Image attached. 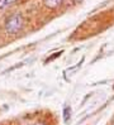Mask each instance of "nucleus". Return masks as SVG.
Returning a JSON list of instances; mask_svg holds the SVG:
<instances>
[{
    "label": "nucleus",
    "instance_id": "nucleus-3",
    "mask_svg": "<svg viewBox=\"0 0 114 125\" xmlns=\"http://www.w3.org/2000/svg\"><path fill=\"white\" fill-rule=\"evenodd\" d=\"M61 3V0H44V4L48 6V8H56Z\"/></svg>",
    "mask_w": 114,
    "mask_h": 125
},
{
    "label": "nucleus",
    "instance_id": "nucleus-2",
    "mask_svg": "<svg viewBox=\"0 0 114 125\" xmlns=\"http://www.w3.org/2000/svg\"><path fill=\"white\" fill-rule=\"evenodd\" d=\"M15 1H18V0H0V10L8 8V6H10Z\"/></svg>",
    "mask_w": 114,
    "mask_h": 125
},
{
    "label": "nucleus",
    "instance_id": "nucleus-5",
    "mask_svg": "<svg viewBox=\"0 0 114 125\" xmlns=\"http://www.w3.org/2000/svg\"><path fill=\"white\" fill-rule=\"evenodd\" d=\"M34 125H43V124H41V123H38V124H34Z\"/></svg>",
    "mask_w": 114,
    "mask_h": 125
},
{
    "label": "nucleus",
    "instance_id": "nucleus-4",
    "mask_svg": "<svg viewBox=\"0 0 114 125\" xmlns=\"http://www.w3.org/2000/svg\"><path fill=\"white\" fill-rule=\"evenodd\" d=\"M71 114V109L70 107H65V116H63V120H65V123H67L68 120H70V115Z\"/></svg>",
    "mask_w": 114,
    "mask_h": 125
},
{
    "label": "nucleus",
    "instance_id": "nucleus-1",
    "mask_svg": "<svg viewBox=\"0 0 114 125\" xmlns=\"http://www.w3.org/2000/svg\"><path fill=\"white\" fill-rule=\"evenodd\" d=\"M23 24H24L23 17L20 15L19 13H15V14H13V15H10L9 18L6 19L5 31L9 34H15L23 28Z\"/></svg>",
    "mask_w": 114,
    "mask_h": 125
}]
</instances>
